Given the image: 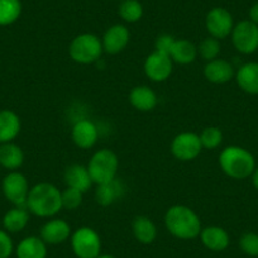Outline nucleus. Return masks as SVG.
Listing matches in <instances>:
<instances>
[{
  "mask_svg": "<svg viewBox=\"0 0 258 258\" xmlns=\"http://www.w3.org/2000/svg\"><path fill=\"white\" fill-rule=\"evenodd\" d=\"M165 225L177 239H195L202 232V222L197 213L186 205H173L165 214Z\"/></svg>",
  "mask_w": 258,
  "mask_h": 258,
  "instance_id": "f257e3e1",
  "label": "nucleus"
},
{
  "mask_svg": "<svg viewBox=\"0 0 258 258\" xmlns=\"http://www.w3.org/2000/svg\"><path fill=\"white\" fill-rule=\"evenodd\" d=\"M26 208L39 218L54 217L62 209L61 191L52 183H37L29 190Z\"/></svg>",
  "mask_w": 258,
  "mask_h": 258,
  "instance_id": "f03ea898",
  "label": "nucleus"
},
{
  "mask_svg": "<svg viewBox=\"0 0 258 258\" xmlns=\"http://www.w3.org/2000/svg\"><path fill=\"white\" fill-rule=\"evenodd\" d=\"M219 166L223 172L234 180H244L255 170L254 156L240 146H228L220 152Z\"/></svg>",
  "mask_w": 258,
  "mask_h": 258,
  "instance_id": "7ed1b4c3",
  "label": "nucleus"
},
{
  "mask_svg": "<svg viewBox=\"0 0 258 258\" xmlns=\"http://www.w3.org/2000/svg\"><path fill=\"white\" fill-rule=\"evenodd\" d=\"M119 168V158L114 151L109 148L99 150L91 156L88 163V171L93 183L101 185L116 178Z\"/></svg>",
  "mask_w": 258,
  "mask_h": 258,
  "instance_id": "20e7f679",
  "label": "nucleus"
},
{
  "mask_svg": "<svg viewBox=\"0 0 258 258\" xmlns=\"http://www.w3.org/2000/svg\"><path fill=\"white\" fill-rule=\"evenodd\" d=\"M103 52L101 39L93 33L79 34L69 46V54L71 59L80 64L94 63L100 59Z\"/></svg>",
  "mask_w": 258,
  "mask_h": 258,
  "instance_id": "39448f33",
  "label": "nucleus"
},
{
  "mask_svg": "<svg viewBox=\"0 0 258 258\" xmlns=\"http://www.w3.org/2000/svg\"><path fill=\"white\" fill-rule=\"evenodd\" d=\"M71 249L78 258H96L101 254L100 235L90 227L76 229L70 237Z\"/></svg>",
  "mask_w": 258,
  "mask_h": 258,
  "instance_id": "423d86ee",
  "label": "nucleus"
},
{
  "mask_svg": "<svg viewBox=\"0 0 258 258\" xmlns=\"http://www.w3.org/2000/svg\"><path fill=\"white\" fill-rule=\"evenodd\" d=\"M234 48L243 54H252L258 49V26L253 22L242 21L232 31Z\"/></svg>",
  "mask_w": 258,
  "mask_h": 258,
  "instance_id": "0eeeda50",
  "label": "nucleus"
},
{
  "mask_svg": "<svg viewBox=\"0 0 258 258\" xmlns=\"http://www.w3.org/2000/svg\"><path fill=\"white\" fill-rule=\"evenodd\" d=\"M2 190L8 202L16 207H26L29 192V185L26 176L18 171H11L2 182Z\"/></svg>",
  "mask_w": 258,
  "mask_h": 258,
  "instance_id": "6e6552de",
  "label": "nucleus"
},
{
  "mask_svg": "<svg viewBox=\"0 0 258 258\" xmlns=\"http://www.w3.org/2000/svg\"><path fill=\"white\" fill-rule=\"evenodd\" d=\"M205 27L210 37L217 39H224L232 34L234 28L233 16L228 9L222 7H215L208 12L205 17Z\"/></svg>",
  "mask_w": 258,
  "mask_h": 258,
  "instance_id": "1a4fd4ad",
  "label": "nucleus"
},
{
  "mask_svg": "<svg viewBox=\"0 0 258 258\" xmlns=\"http://www.w3.org/2000/svg\"><path fill=\"white\" fill-rule=\"evenodd\" d=\"M203 150L199 135L194 132L178 133L171 142V152L173 157L182 162L192 161Z\"/></svg>",
  "mask_w": 258,
  "mask_h": 258,
  "instance_id": "9d476101",
  "label": "nucleus"
},
{
  "mask_svg": "<svg viewBox=\"0 0 258 258\" xmlns=\"http://www.w3.org/2000/svg\"><path fill=\"white\" fill-rule=\"evenodd\" d=\"M146 76L155 83H162L171 76L173 70V61L168 54L155 51L148 54L143 64Z\"/></svg>",
  "mask_w": 258,
  "mask_h": 258,
  "instance_id": "9b49d317",
  "label": "nucleus"
},
{
  "mask_svg": "<svg viewBox=\"0 0 258 258\" xmlns=\"http://www.w3.org/2000/svg\"><path fill=\"white\" fill-rule=\"evenodd\" d=\"M131 41V32L124 24H114L106 29L101 43L104 52L109 54H118L126 48Z\"/></svg>",
  "mask_w": 258,
  "mask_h": 258,
  "instance_id": "f8f14e48",
  "label": "nucleus"
},
{
  "mask_svg": "<svg viewBox=\"0 0 258 258\" xmlns=\"http://www.w3.org/2000/svg\"><path fill=\"white\" fill-rule=\"evenodd\" d=\"M71 234L73 233H71L70 224L66 220L58 219V218L48 220L41 228V238L46 244H61L66 242L71 237Z\"/></svg>",
  "mask_w": 258,
  "mask_h": 258,
  "instance_id": "ddd939ff",
  "label": "nucleus"
},
{
  "mask_svg": "<svg viewBox=\"0 0 258 258\" xmlns=\"http://www.w3.org/2000/svg\"><path fill=\"white\" fill-rule=\"evenodd\" d=\"M99 131L98 126L88 119H83L74 124L71 129V138L73 142L78 146L79 148L83 150H89L94 147L95 143L98 142Z\"/></svg>",
  "mask_w": 258,
  "mask_h": 258,
  "instance_id": "4468645a",
  "label": "nucleus"
},
{
  "mask_svg": "<svg viewBox=\"0 0 258 258\" xmlns=\"http://www.w3.org/2000/svg\"><path fill=\"white\" fill-rule=\"evenodd\" d=\"M199 237L203 245L212 252H223L229 247V234L224 228L218 225H210L202 229Z\"/></svg>",
  "mask_w": 258,
  "mask_h": 258,
  "instance_id": "2eb2a0df",
  "label": "nucleus"
},
{
  "mask_svg": "<svg viewBox=\"0 0 258 258\" xmlns=\"http://www.w3.org/2000/svg\"><path fill=\"white\" fill-rule=\"evenodd\" d=\"M234 75L235 71L233 64L219 57L207 62L204 68L205 79L213 84H225L232 80Z\"/></svg>",
  "mask_w": 258,
  "mask_h": 258,
  "instance_id": "dca6fc26",
  "label": "nucleus"
},
{
  "mask_svg": "<svg viewBox=\"0 0 258 258\" xmlns=\"http://www.w3.org/2000/svg\"><path fill=\"white\" fill-rule=\"evenodd\" d=\"M63 180L68 187L76 188V190L81 191L83 194H85L93 185V180H91L88 167L83 165H78V163L69 166L64 170Z\"/></svg>",
  "mask_w": 258,
  "mask_h": 258,
  "instance_id": "f3484780",
  "label": "nucleus"
},
{
  "mask_svg": "<svg viewBox=\"0 0 258 258\" xmlns=\"http://www.w3.org/2000/svg\"><path fill=\"white\" fill-rule=\"evenodd\" d=\"M238 86L244 93L258 95V62H247L235 73Z\"/></svg>",
  "mask_w": 258,
  "mask_h": 258,
  "instance_id": "a211bd4d",
  "label": "nucleus"
},
{
  "mask_svg": "<svg viewBox=\"0 0 258 258\" xmlns=\"http://www.w3.org/2000/svg\"><path fill=\"white\" fill-rule=\"evenodd\" d=\"M129 103L138 111H151L157 106L158 98L150 86L140 85L129 93Z\"/></svg>",
  "mask_w": 258,
  "mask_h": 258,
  "instance_id": "6ab92c4d",
  "label": "nucleus"
},
{
  "mask_svg": "<svg viewBox=\"0 0 258 258\" xmlns=\"http://www.w3.org/2000/svg\"><path fill=\"white\" fill-rule=\"evenodd\" d=\"M16 255L17 258H47V244L41 237H26L17 245Z\"/></svg>",
  "mask_w": 258,
  "mask_h": 258,
  "instance_id": "aec40b11",
  "label": "nucleus"
},
{
  "mask_svg": "<svg viewBox=\"0 0 258 258\" xmlns=\"http://www.w3.org/2000/svg\"><path fill=\"white\" fill-rule=\"evenodd\" d=\"M96 186L98 187H96L95 191V199L101 207L113 205L124 195V185L118 178Z\"/></svg>",
  "mask_w": 258,
  "mask_h": 258,
  "instance_id": "412c9836",
  "label": "nucleus"
},
{
  "mask_svg": "<svg viewBox=\"0 0 258 258\" xmlns=\"http://www.w3.org/2000/svg\"><path fill=\"white\" fill-rule=\"evenodd\" d=\"M21 132V119L14 111L0 110V143L12 142Z\"/></svg>",
  "mask_w": 258,
  "mask_h": 258,
  "instance_id": "4be33fe9",
  "label": "nucleus"
},
{
  "mask_svg": "<svg viewBox=\"0 0 258 258\" xmlns=\"http://www.w3.org/2000/svg\"><path fill=\"white\" fill-rule=\"evenodd\" d=\"M24 153L16 143H2L0 146V166L9 171H16L23 165Z\"/></svg>",
  "mask_w": 258,
  "mask_h": 258,
  "instance_id": "5701e85b",
  "label": "nucleus"
},
{
  "mask_svg": "<svg viewBox=\"0 0 258 258\" xmlns=\"http://www.w3.org/2000/svg\"><path fill=\"white\" fill-rule=\"evenodd\" d=\"M132 232L136 239L142 244H151L157 237V227L152 219L145 215L135 218L132 223Z\"/></svg>",
  "mask_w": 258,
  "mask_h": 258,
  "instance_id": "b1692460",
  "label": "nucleus"
},
{
  "mask_svg": "<svg viewBox=\"0 0 258 258\" xmlns=\"http://www.w3.org/2000/svg\"><path fill=\"white\" fill-rule=\"evenodd\" d=\"M29 222L28 209L24 207H14L4 214L3 227L8 233H19Z\"/></svg>",
  "mask_w": 258,
  "mask_h": 258,
  "instance_id": "393cba45",
  "label": "nucleus"
},
{
  "mask_svg": "<svg viewBox=\"0 0 258 258\" xmlns=\"http://www.w3.org/2000/svg\"><path fill=\"white\" fill-rule=\"evenodd\" d=\"M170 57L176 63H192L198 57V47L187 39H176L170 52Z\"/></svg>",
  "mask_w": 258,
  "mask_h": 258,
  "instance_id": "a878e982",
  "label": "nucleus"
},
{
  "mask_svg": "<svg viewBox=\"0 0 258 258\" xmlns=\"http://www.w3.org/2000/svg\"><path fill=\"white\" fill-rule=\"evenodd\" d=\"M21 14V0H0V26H11L16 23Z\"/></svg>",
  "mask_w": 258,
  "mask_h": 258,
  "instance_id": "bb28decb",
  "label": "nucleus"
},
{
  "mask_svg": "<svg viewBox=\"0 0 258 258\" xmlns=\"http://www.w3.org/2000/svg\"><path fill=\"white\" fill-rule=\"evenodd\" d=\"M118 13L126 23H136L143 16V7L138 0H121Z\"/></svg>",
  "mask_w": 258,
  "mask_h": 258,
  "instance_id": "cd10ccee",
  "label": "nucleus"
},
{
  "mask_svg": "<svg viewBox=\"0 0 258 258\" xmlns=\"http://www.w3.org/2000/svg\"><path fill=\"white\" fill-rule=\"evenodd\" d=\"M220 54V42L219 39L208 37L204 41L200 42L198 46V56L202 57L207 62L218 58Z\"/></svg>",
  "mask_w": 258,
  "mask_h": 258,
  "instance_id": "c85d7f7f",
  "label": "nucleus"
},
{
  "mask_svg": "<svg viewBox=\"0 0 258 258\" xmlns=\"http://www.w3.org/2000/svg\"><path fill=\"white\" fill-rule=\"evenodd\" d=\"M203 148L214 150L219 147L223 142V133L218 126H207L199 135Z\"/></svg>",
  "mask_w": 258,
  "mask_h": 258,
  "instance_id": "c756f323",
  "label": "nucleus"
},
{
  "mask_svg": "<svg viewBox=\"0 0 258 258\" xmlns=\"http://www.w3.org/2000/svg\"><path fill=\"white\" fill-rule=\"evenodd\" d=\"M84 194L81 191L76 190V188L68 187L61 191V199H62V209L68 210H75L83 203Z\"/></svg>",
  "mask_w": 258,
  "mask_h": 258,
  "instance_id": "7c9ffc66",
  "label": "nucleus"
},
{
  "mask_svg": "<svg viewBox=\"0 0 258 258\" xmlns=\"http://www.w3.org/2000/svg\"><path fill=\"white\" fill-rule=\"evenodd\" d=\"M239 247L243 253L250 257H258V234L253 232L244 233L239 239Z\"/></svg>",
  "mask_w": 258,
  "mask_h": 258,
  "instance_id": "2f4dec72",
  "label": "nucleus"
},
{
  "mask_svg": "<svg viewBox=\"0 0 258 258\" xmlns=\"http://www.w3.org/2000/svg\"><path fill=\"white\" fill-rule=\"evenodd\" d=\"M14 250L13 240L7 230L0 229V258H9Z\"/></svg>",
  "mask_w": 258,
  "mask_h": 258,
  "instance_id": "473e14b6",
  "label": "nucleus"
},
{
  "mask_svg": "<svg viewBox=\"0 0 258 258\" xmlns=\"http://www.w3.org/2000/svg\"><path fill=\"white\" fill-rule=\"evenodd\" d=\"M175 41V37L171 36V34H161V36H158L157 39H156V51L162 52V53H166L170 56V52L171 49H172Z\"/></svg>",
  "mask_w": 258,
  "mask_h": 258,
  "instance_id": "72a5a7b5",
  "label": "nucleus"
},
{
  "mask_svg": "<svg viewBox=\"0 0 258 258\" xmlns=\"http://www.w3.org/2000/svg\"><path fill=\"white\" fill-rule=\"evenodd\" d=\"M249 21L258 26V2L253 4L249 9Z\"/></svg>",
  "mask_w": 258,
  "mask_h": 258,
  "instance_id": "f704fd0d",
  "label": "nucleus"
},
{
  "mask_svg": "<svg viewBox=\"0 0 258 258\" xmlns=\"http://www.w3.org/2000/svg\"><path fill=\"white\" fill-rule=\"evenodd\" d=\"M250 178H252V183L253 186H254V188L255 190H258V167H255V170L253 171Z\"/></svg>",
  "mask_w": 258,
  "mask_h": 258,
  "instance_id": "c9c22d12",
  "label": "nucleus"
},
{
  "mask_svg": "<svg viewBox=\"0 0 258 258\" xmlns=\"http://www.w3.org/2000/svg\"><path fill=\"white\" fill-rule=\"evenodd\" d=\"M96 258H116V257L113 254H99Z\"/></svg>",
  "mask_w": 258,
  "mask_h": 258,
  "instance_id": "e433bc0d",
  "label": "nucleus"
},
{
  "mask_svg": "<svg viewBox=\"0 0 258 258\" xmlns=\"http://www.w3.org/2000/svg\"><path fill=\"white\" fill-rule=\"evenodd\" d=\"M119 2H121V0H119Z\"/></svg>",
  "mask_w": 258,
  "mask_h": 258,
  "instance_id": "4c0bfd02",
  "label": "nucleus"
}]
</instances>
